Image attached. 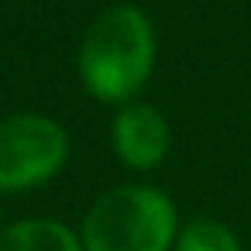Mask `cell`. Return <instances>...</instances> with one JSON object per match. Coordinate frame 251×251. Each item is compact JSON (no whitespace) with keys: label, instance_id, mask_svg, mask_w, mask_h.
Here are the masks:
<instances>
[{"label":"cell","instance_id":"1","mask_svg":"<svg viewBox=\"0 0 251 251\" xmlns=\"http://www.w3.org/2000/svg\"><path fill=\"white\" fill-rule=\"evenodd\" d=\"M155 59L151 25L138 7H110L103 11L79 49V73L86 90L103 103H124L131 100Z\"/></svg>","mask_w":251,"mask_h":251},{"label":"cell","instance_id":"2","mask_svg":"<svg viewBox=\"0 0 251 251\" xmlns=\"http://www.w3.org/2000/svg\"><path fill=\"white\" fill-rule=\"evenodd\" d=\"M176 206L148 186H121L93 203L83 224L86 251H169Z\"/></svg>","mask_w":251,"mask_h":251},{"label":"cell","instance_id":"3","mask_svg":"<svg viewBox=\"0 0 251 251\" xmlns=\"http://www.w3.org/2000/svg\"><path fill=\"white\" fill-rule=\"evenodd\" d=\"M66 131L35 114L0 121V189H35L66 162Z\"/></svg>","mask_w":251,"mask_h":251},{"label":"cell","instance_id":"4","mask_svg":"<svg viewBox=\"0 0 251 251\" xmlns=\"http://www.w3.org/2000/svg\"><path fill=\"white\" fill-rule=\"evenodd\" d=\"M114 145L131 169H151L169 151V127L155 107L131 103L114 121Z\"/></svg>","mask_w":251,"mask_h":251},{"label":"cell","instance_id":"5","mask_svg":"<svg viewBox=\"0 0 251 251\" xmlns=\"http://www.w3.org/2000/svg\"><path fill=\"white\" fill-rule=\"evenodd\" d=\"M0 251H83L76 234L59 220H21L0 230Z\"/></svg>","mask_w":251,"mask_h":251},{"label":"cell","instance_id":"6","mask_svg":"<svg viewBox=\"0 0 251 251\" xmlns=\"http://www.w3.org/2000/svg\"><path fill=\"white\" fill-rule=\"evenodd\" d=\"M176 251H241V244H237V237H234L224 224L200 217V220H193V224L179 234Z\"/></svg>","mask_w":251,"mask_h":251}]
</instances>
